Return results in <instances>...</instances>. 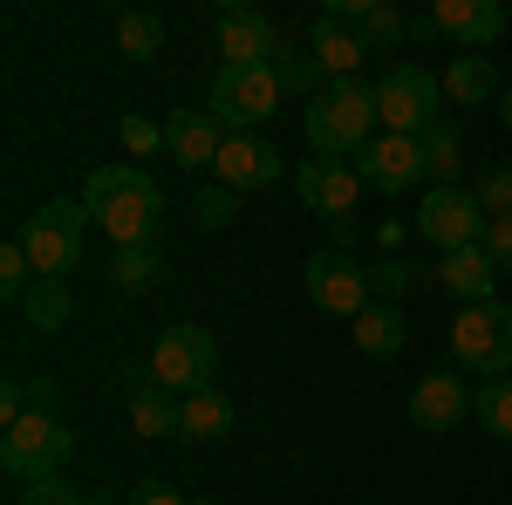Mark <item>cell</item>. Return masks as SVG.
Masks as SVG:
<instances>
[{"label": "cell", "mask_w": 512, "mask_h": 505, "mask_svg": "<svg viewBox=\"0 0 512 505\" xmlns=\"http://www.w3.org/2000/svg\"><path fill=\"white\" fill-rule=\"evenodd\" d=\"M82 205L110 233V246H151V233H158V219H164L158 178L137 171V164H96L89 185H82Z\"/></svg>", "instance_id": "obj_1"}, {"label": "cell", "mask_w": 512, "mask_h": 505, "mask_svg": "<svg viewBox=\"0 0 512 505\" xmlns=\"http://www.w3.org/2000/svg\"><path fill=\"white\" fill-rule=\"evenodd\" d=\"M376 89L369 82H328L315 103H308V151L349 164L369 137H376Z\"/></svg>", "instance_id": "obj_2"}, {"label": "cell", "mask_w": 512, "mask_h": 505, "mask_svg": "<svg viewBox=\"0 0 512 505\" xmlns=\"http://www.w3.org/2000/svg\"><path fill=\"white\" fill-rule=\"evenodd\" d=\"M451 362L472 369L478 383L512 376V301H478L451 321Z\"/></svg>", "instance_id": "obj_3"}, {"label": "cell", "mask_w": 512, "mask_h": 505, "mask_svg": "<svg viewBox=\"0 0 512 505\" xmlns=\"http://www.w3.org/2000/svg\"><path fill=\"white\" fill-rule=\"evenodd\" d=\"M82 239H89V205L82 198H48L35 219L21 226V246L35 260V280H69V267L82 260Z\"/></svg>", "instance_id": "obj_4"}, {"label": "cell", "mask_w": 512, "mask_h": 505, "mask_svg": "<svg viewBox=\"0 0 512 505\" xmlns=\"http://www.w3.org/2000/svg\"><path fill=\"white\" fill-rule=\"evenodd\" d=\"M444 76H431L424 62H390L383 76H376V117H383V130H396V137H424L444 110Z\"/></svg>", "instance_id": "obj_5"}, {"label": "cell", "mask_w": 512, "mask_h": 505, "mask_svg": "<svg viewBox=\"0 0 512 505\" xmlns=\"http://www.w3.org/2000/svg\"><path fill=\"white\" fill-rule=\"evenodd\" d=\"M151 376H158V389H171V396L212 389V376H219V342H212V328L171 321L158 342H151Z\"/></svg>", "instance_id": "obj_6"}, {"label": "cell", "mask_w": 512, "mask_h": 505, "mask_svg": "<svg viewBox=\"0 0 512 505\" xmlns=\"http://www.w3.org/2000/svg\"><path fill=\"white\" fill-rule=\"evenodd\" d=\"M69 451H76V430L62 424V417H28V424H14L0 437V465H7V478H21V485L62 478Z\"/></svg>", "instance_id": "obj_7"}, {"label": "cell", "mask_w": 512, "mask_h": 505, "mask_svg": "<svg viewBox=\"0 0 512 505\" xmlns=\"http://www.w3.org/2000/svg\"><path fill=\"white\" fill-rule=\"evenodd\" d=\"M485 212L465 185H431L424 205H417V239L437 246V253H465V246H485Z\"/></svg>", "instance_id": "obj_8"}, {"label": "cell", "mask_w": 512, "mask_h": 505, "mask_svg": "<svg viewBox=\"0 0 512 505\" xmlns=\"http://www.w3.org/2000/svg\"><path fill=\"white\" fill-rule=\"evenodd\" d=\"M274 110H280L274 62H260V69H226L219 62V76H212V117L226 123V130H253V123H267Z\"/></svg>", "instance_id": "obj_9"}, {"label": "cell", "mask_w": 512, "mask_h": 505, "mask_svg": "<svg viewBox=\"0 0 512 505\" xmlns=\"http://www.w3.org/2000/svg\"><path fill=\"white\" fill-rule=\"evenodd\" d=\"M349 164H355V178H362L369 192H383V198H403V192H417V185L431 178V171H424V144H417V137H396V130H376Z\"/></svg>", "instance_id": "obj_10"}, {"label": "cell", "mask_w": 512, "mask_h": 505, "mask_svg": "<svg viewBox=\"0 0 512 505\" xmlns=\"http://www.w3.org/2000/svg\"><path fill=\"white\" fill-rule=\"evenodd\" d=\"M212 28H219V55H226V69H260V62H274V55H280V28L260 14V7H246V0H226V7L212 14Z\"/></svg>", "instance_id": "obj_11"}, {"label": "cell", "mask_w": 512, "mask_h": 505, "mask_svg": "<svg viewBox=\"0 0 512 505\" xmlns=\"http://www.w3.org/2000/svg\"><path fill=\"white\" fill-rule=\"evenodd\" d=\"M308 301H315L321 314H349L355 321V314L376 301V294H369V267L349 260V253H335V246L315 253V260H308Z\"/></svg>", "instance_id": "obj_12"}, {"label": "cell", "mask_w": 512, "mask_h": 505, "mask_svg": "<svg viewBox=\"0 0 512 505\" xmlns=\"http://www.w3.org/2000/svg\"><path fill=\"white\" fill-rule=\"evenodd\" d=\"M294 192H301V205H308L315 219L342 226V219H355L362 178H355V164H335V157H308V164L294 171Z\"/></svg>", "instance_id": "obj_13"}, {"label": "cell", "mask_w": 512, "mask_h": 505, "mask_svg": "<svg viewBox=\"0 0 512 505\" xmlns=\"http://www.w3.org/2000/svg\"><path fill=\"white\" fill-rule=\"evenodd\" d=\"M472 383L458 376V369H431L424 383L410 389V424L424 430V437H444V430H458L465 417H472Z\"/></svg>", "instance_id": "obj_14"}, {"label": "cell", "mask_w": 512, "mask_h": 505, "mask_svg": "<svg viewBox=\"0 0 512 505\" xmlns=\"http://www.w3.org/2000/svg\"><path fill=\"white\" fill-rule=\"evenodd\" d=\"M280 164H287V157H280L267 137L233 130L226 151H219V164H212V185H226V192H267V185L280 178Z\"/></svg>", "instance_id": "obj_15"}, {"label": "cell", "mask_w": 512, "mask_h": 505, "mask_svg": "<svg viewBox=\"0 0 512 505\" xmlns=\"http://www.w3.org/2000/svg\"><path fill=\"white\" fill-rule=\"evenodd\" d=\"M431 14H437V35L458 41V55H485L506 35V7L499 0H437Z\"/></svg>", "instance_id": "obj_16"}, {"label": "cell", "mask_w": 512, "mask_h": 505, "mask_svg": "<svg viewBox=\"0 0 512 505\" xmlns=\"http://www.w3.org/2000/svg\"><path fill=\"white\" fill-rule=\"evenodd\" d=\"M226 137H233V130L212 117V110H171V123H164L171 157H178V164H192V171H212L219 151H226Z\"/></svg>", "instance_id": "obj_17"}, {"label": "cell", "mask_w": 512, "mask_h": 505, "mask_svg": "<svg viewBox=\"0 0 512 505\" xmlns=\"http://www.w3.org/2000/svg\"><path fill=\"white\" fill-rule=\"evenodd\" d=\"M308 55L321 62V76L355 82V69H362V55H369V41L355 35L349 21H335V14L321 7V14H315V28H308Z\"/></svg>", "instance_id": "obj_18"}, {"label": "cell", "mask_w": 512, "mask_h": 505, "mask_svg": "<svg viewBox=\"0 0 512 505\" xmlns=\"http://www.w3.org/2000/svg\"><path fill=\"white\" fill-rule=\"evenodd\" d=\"M328 14L349 21L369 48H396V41H410V14L390 7V0H328Z\"/></svg>", "instance_id": "obj_19"}, {"label": "cell", "mask_w": 512, "mask_h": 505, "mask_svg": "<svg viewBox=\"0 0 512 505\" xmlns=\"http://www.w3.org/2000/svg\"><path fill=\"white\" fill-rule=\"evenodd\" d=\"M403 342H410V321H403L396 301H369V308L355 314V349L369 355V362H396Z\"/></svg>", "instance_id": "obj_20"}, {"label": "cell", "mask_w": 512, "mask_h": 505, "mask_svg": "<svg viewBox=\"0 0 512 505\" xmlns=\"http://www.w3.org/2000/svg\"><path fill=\"white\" fill-rule=\"evenodd\" d=\"M239 424V410L219 396V389H198V396H178V437L192 444H226Z\"/></svg>", "instance_id": "obj_21"}, {"label": "cell", "mask_w": 512, "mask_h": 505, "mask_svg": "<svg viewBox=\"0 0 512 505\" xmlns=\"http://www.w3.org/2000/svg\"><path fill=\"white\" fill-rule=\"evenodd\" d=\"M437 280H444V294H458L465 308H478V301H492V287H499V267L485 260V246H465V253H444Z\"/></svg>", "instance_id": "obj_22"}, {"label": "cell", "mask_w": 512, "mask_h": 505, "mask_svg": "<svg viewBox=\"0 0 512 505\" xmlns=\"http://www.w3.org/2000/svg\"><path fill=\"white\" fill-rule=\"evenodd\" d=\"M444 96H451L458 110H478V103L506 96V89H499V69H492V55H451V69H444Z\"/></svg>", "instance_id": "obj_23"}, {"label": "cell", "mask_w": 512, "mask_h": 505, "mask_svg": "<svg viewBox=\"0 0 512 505\" xmlns=\"http://www.w3.org/2000/svg\"><path fill=\"white\" fill-rule=\"evenodd\" d=\"M417 144H424V171H431L437 185H458L465 178V130H458V117H437Z\"/></svg>", "instance_id": "obj_24"}, {"label": "cell", "mask_w": 512, "mask_h": 505, "mask_svg": "<svg viewBox=\"0 0 512 505\" xmlns=\"http://www.w3.org/2000/svg\"><path fill=\"white\" fill-rule=\"evenodd\" d=\"M130 430H137V437H178V403H171V389H158V383L130 389Z\"/></svg>", "instance_id": "obj_25"}, {"label": "cell", "mask_w": 512, "mask_h": 505, "mask_svg": "<svg viewBox=\"0 0 512 505\" xmlns=\"http://www.w3.org/2000/svg\"><path fill=\"white\" fill-rule=\"evenodd\" d=\"M110 280H117L123 294H151V287L164 280L158 239H151V246H117V253H110Z\"/></svg>", "instance_id": "obj_26"}, {"label": "cell", "mask_w": 512, "mask_h": 505, "mask_svg": "<svg viewBox=\"0 0 512 505\" xmlns=\"http://www.w3.org/2000/svg\"><path fill=\"white\" fill-rule=\"evenodd\" d=\"M21 314H28V328H41V335L69 328V314H76L69 280H35V287H28V301H21Z\"/></svg>", "instance_id": "obj_27"}, {"label": "cell", "mask_w": 512, "mask_h": 505, "mask_svg": "<svg viewBox=\"0 0 512 505\" xmlns=\"http://www.w3.org/2000/svg\"><path fill=\"white\" fill-rule=\"evenodd\" d=\"M158 48H164V21H158V14H144V7L117 14V55H123V62H151Z\"/></svg>", "instance_id": "obj_28"}, {"label": "cell", "mask_w": 512, "mask_h": 505, "mask_svg": "<svg viewBox=\"0 0 512 505\" xmlns=\"http://www.w3.org/2000/svg\"><path fill=\"white\" fill-rule=\"evenodd\" d=\"M274 76H280V96H308V103L321 96V89H315L321 62L308 55V48H287V41H280V55H274Z\"/></svg>", "instance_id": "obj_29"}, {"label": "cell", "mask_w": 512, "mask_h": 505, "mask_svg": "<svg viewBox=\"0 0 512 505\" xmlns=\"http://www.w3.org/2000/svg\"><path fill=\"white\" fill-rule=\"evenodd\" d=\"M465 192L478 198L485 219H506V212H512V164H478V178L465 185Z\"/></svg>", "instance_id": "obj_30"}, {"label": "cell", "mask_w": 512, "mask_h": 505, "mask_svg": "<svg viewBox=\"0 0 512 505\" xmlns=\"http://www.w3.org/2000/svg\"><path fill=\"white\" fill-rule=\"evenodd\" d=\"M478 424L492 430L499 444H512V376H499V383H478Z\"/></svg>", "instance_id": "obj_31"}, {"label": "cell", "mask_w": 512, "mask_h": 505, "mask_svg": "<svg viewBox=\"0 0 512 505\" xmlns=\"http://www.w3.org/2000/svg\"><path fill=\"white\" fill-rule=\"evenodd\" d=\"M28 287H35V260H28V246H21V239H7V246H0V301H14V308H21V301H28Z\"/></svg>", "instance_id": "obj_32"}, {"label": "cell", "mask_w": 512, "mask_h": 505, "mask_svg": "<svg viewBox=\"0 0 512 505\" xmlns=\"http://www.w3.org/2000/svg\"><path fill=\"white\" fill-rule=\"evenodd\" d=\"M192 219L205 226V233H226L239 219V192H226V185H198L192 192Z\"/></svg>", "instance_id": "obj_33"}, {"label": "cell", "mask_w": 512, "mask_h": 505, "mask_svg": "<svg viewBox=\"0 0 512 505\" xmlns=\"http://www.w3.org/2000/svg\"><path fill=\"white\" fill-rule=\"evenodd\" d=\"M417 280H424V267H410V260H376V267H369V294H376V301H403Z\"/></svg>", "instance_id": "obj_34"}, {"label": "cell", "mask_w": 512, "mask_h": 505, "mask_svg": "<svg viewBox=\"0 0 512 505\" xmlns=\"http://www.w3.org/2000/svg\"><path fill=\"white\" fill-rule=\"evenodd\" d=\"M117 144L130 157H151V151H171V144H164V123H151V117H123L117 123Z\"/></svg>", "instance_id": "obj_35"}, {"label": "cell", "mask_w": 512, "mask_h": 505, "mask_svg": "<svg viewBox=\"0 0 512 505\" xmlns=\"http://www.w3.org/2000/svg\"><path fill=\"white\" fill-rule=\"evenodd\" d=\"M21 505H89V492H82V485H69V478H41V485H28V492H21Z\"/></svg>", "instance_id": "obj_36"}, {"label": "cell", "mask_w": 512, "mask_h": 505, "mask_svg": "<svg viewBox=\"0 0 512 505\" xmlns=\"http://www.w3.org/2000/svg\"><path fill=\"white\" fill-rule=\"evenodd\" d=\"M485 260L499 267V280H512V212H506V219H492V226H485Z\"/></svg>", "instance_id": "obj_37"}, {"label": "cell", "mask_w": 512, "mask_h": 505, "mask_svg": "<svg viewBox=\"0 0 512 505\" xmlns=\"http://www.w3.org/2000/svg\"><path fill=\"white\" fill-rule=\"evenodd\" d=\"M55 396H62V383L55 376H35L28 383V417H55Z\"/></svg>", "instance_id": "obj_38"}, {"label": "cell", "mask_w": 512, "mask_h": 505, "mask_svg": "<svg viewBox=\"0 0 512 505\" xmlns=\"http://www.w3.org/2000/svg\"><path fill=\"white\" fill-rule=\"evenodd\" d=\"M130 505H192V499H185V492H171L164 478H144V485L130 492Z\"/></svg>", "instance_id": "obj_39"}, {"label": "cell", "mask_w": 512, "mask_h": 505, "mask_svg": "<svg viewBox=\"0 0 512 505\" xmlns=\"http://www.w3.org/2000/svg\"><path fill=\"white\" fill-rule=\"evenodd\" d=\"M410 41H444L437 35V14H410Z\"/></svg>", "instance_id": "obj_40"}, {"label": "cell", "mask_w": 512, "mask_h": 505, "mask_svg": "<svg viewBox=\"0 0 512 505\" xmlns=\"http://www.w3.org/2000/svg\"><path fill=\"white\" fill-rule=\"evenodd\" d=\"M499 117H506V130H512V89H506V96H499Z\"/></svg>", "instance_id": "obj_41"}, {"label": "cell", "mask_w": 512, "mask_h": 505, "mask_svg": "<svg viewBox=\"0 0 512 505\" xmlns=\"http://www.w3.org/2000/svg\"><path fill=\"white\" fill-rule=\"evenodd\" d=\"M89 505H110V499H103V492H96V499H89Z\"/></svg>", "instance_id": "obj_42"}, {"label": "cell", "mask_w": 512, "mask_h": 505, "mask_svg": "<svg viewBox=\"0 0 512 505\" xmlns=\"http://www.w3.org/2000/svg\"><path fill=\"white\" fill-rule=\"evenodd\" d=\"M192 505H212V499H192Z\"/></svg>", "instance_id": "obj_43"}]
</instances>
